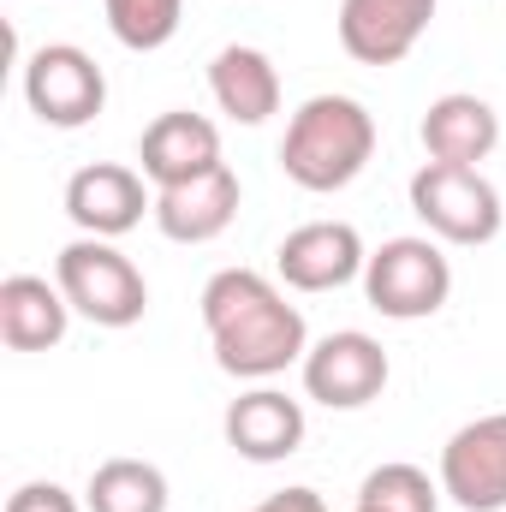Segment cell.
Listing matches in <instances>:
<instances>
[{"mask_svg":"<svg viewBox=\"0 0 506 512\" xmlns=\"http://www.w3.org/2000/svg\"><path fill=\"white\" fill-rule=\"evenodd\" d=\"M203 328L215 346V364L239 382H274L310 352L304 310L286 304V292L256 268H221L203 286Z\"/></svg>","mask_w":506,"mask_h":512,"instance_id":"obj_1","label":"cell"},{"mask_svg":"<svg viewBox=\"0 0 506 512\" xmlns=\"http://www.w3.org/2000/svg\"><path fill=\"white\" fill-rule=\"evenodd\" d=\"M376 155V114L358 96H310L280 137V173L298 191H346Z\"/></svg>","mask_w":506,"mask_h":512,"instance_id":"obj_2","label":"cell"},{"mask_svg":"<svg viewBox=\"0 0 506 512\" xmlns=\"http://www.w3.org/2000/svg\"><path fill=\"white\" fill-rule=\"evenodd\" d=\"M54 280L72 304V316L96 328H131L149 310V280L114 239H72L54 256Z\"/></svg>","mask_w":506,"mask_h":512,"instance_id":"obj_3","label":"cell"},{"mask_svg":"<svg viewBox=\"0 0 506 512\" xmlns=\"http://www.w3.org/2000/svg\"><path fill=\"white\" fill-rule=\"evenodd\" d=\"M364 298L387 322H423L453 298V262L447 251L423 233L405 239H381L370 262H364Z\"/></svg>","mask_w":506,"mask_h":512,"instance_id":"obj_4","label":"cell"},{"mask_svg":"<svg viewBox=\"0 0 506 512\" xmlns=\"http://www.w3.org/2000/svg\"><path fill=\"white\" fill-rule=\"evenodd\" d=\"M411 215L441 245H489L506 221V203H501V191L483 179V167L423 161L411 173Z\"/></svg>","mask_w":506,"mask_h":512,"instance_id":"obj_5","label":"cell"},{"mask_svg":"<svg viewBox=\"0 0 506 512\" xmlns=\"http://www.w3.org/2000/svg\"><path fill=\"white\" fill-rule=\"evenodd\" d=\"M24 102L42 126L78 131L108 108V78L78 42H42L36 54H24Z\"/></svg>","mask_w":506,"mask_h":512,"instance_id":"obj_6","label":"cell"},{"mask_svg":"<svg viewBox=\"0 0 506 512\" xmlns=\"http://www.w3.org/2000/svg\"><path fill=\"white\" fill-rule=\"evenodd\" d=\"M304 393L316 399V405H328V411H364L370 399H381V387H387V352H381L376 334H364V328H334V334H322L310 352H304Z\"/></svg>","mask_w":506,"mask_h":512,"instance_id":"obj_7","label":"cell"},{"mask_svg":"<svg viewBox=\"0 0 506 512\" xmlns=\"http://www.w3.org/2000/svg\"><path fill=\"white\" fill-rule=\"evenodd\" d=\"M441 495L465 512H506V411L471 417L441 447Z\"/></svg>","mask_w":506,"mask_h":512,"instance_id":"obj_8","label":"cell"},{"mask_svg":"<svg viewBox=\"0 0 506 512\" xmlns=\"http://www.w3.org/2000/svg\"><path fill=\"white\" fill-rule=\"evenodd\" d=\"M364 233L352 221H304L280 239L274 251V274L292 292H340L352 280H364Z\"/></svg>","mask_w":506,"mask_h":512,"instance_id":"obj_9","label":"cell"},{"mask_svg":"<svg viewBox=\"0 0 506 512\" xmlns=\"http://www.w3.org/2000/svg\"><path fill=\"white\" fill-rule=\"evenodd\" d=\"M66 215L84 239H126L143 215H155V197L137 167L90 161L66 179Z\"/></svg>","mask_w":506,"mask_h":512,"instance_id":"obj_10","label":"cell"},{"mask_svg":"<svg viewBox=\"0 0 506 512\" xmlns=\"http://www.w3.org/2000/svg\"><path fill=\"white\" fill-rule=\"evenodd\" d=\"M215 167H227V161H221V131H215V120H203V114H191V108L155 114V120L143 126V137H137V173H143L155 191L185 185V179H203V173H215Z\"/></svg>","mask_w":506,"mask_h":512,"instance_id":"obj_11","label":"cell"},{"mask_svg":"<svg viewBox=\"0 0 506 512\" xmlns=\"http://www.w3.org/2000/svg\"><path fill=\"white\" fill-rule=\"evenodd\" d=\"M435 6L441 0H340V48L358 66H399L435 24Z\"/></svg>","mask_w":506,"mask_h":512,"instance_id":"obj_12","label":"cell"},{"mask_svg":"<svg viewBox=\"0 0 506 512\" xmlns=\"http://www.w3.org/2000/svg\"><path fill=\"white\" fill-rule=\"evenodd\" d=\"M221 429H227V447H233L239 459H251V465H280V459H292V453L304 447V429H310V423H304V405H298L292 393L256 382L251 393H239V399L227 405Z\"/></svg>","mask_w":506,"mask_h":512,"instance_id":"obj_13","label":"cell"},{"mask_svg":"<svg viewBox=\"0 0 506 512\" xmlns=\"http://www.w3.org/2000/svg\"><path fill=\"white\" fill-rule=\"evenodd\" d=\"M239 197H245L239 191V173L233 167H215L203 179H185V185L155 191V227L173 245H209V239H221L239 221Z\"/></svg>","mask_w":506,"mask_h":512,"instance_id":"obj_14","label":"cell"},{"mask_svg":"<svg viewBox=\"0 0 506 512\" xmlns=\"http://www.w3.org/2000/svg\"><path fill=\"white\" fill-rule=\"evenodd\" d=\"M417 137H423L429 161L483 167V161L501 149V114H495L483 96H471V90H447V96H435V102L423 108Z\"/></svg>","mask_w":506,"mask_h":512,"instance_id":"obj_15","label":"cell"},{"mask_svg":"<svg viewBox=\"0 0 506 512\" xmlns=\"http://www.w3.org/2000/svg\"><path fill=\"white\" fill-rule=\"evenodd\" d=\"M72 328V304L60 280L42 274H6L0 280V340L12 352H54Z\"/></svg>","mask_w":506,"mask_h":512,"instance_id":"obj_16","label":"cell"},{"mask_svg":"<svg viewBox=\"0 0 506 512\" xmlns=\"http://www.w3.org/2000/svg\"><path fill=\"white\" fill-rule=\"evenodd\" d=\"M209 96L233 126H262L268 114H280V72L262 48L233 42L209 60Z\"/></svg>","mask_w":506,"mask_h":512,"instance_id":"obj_17","label":"cell"},{"mask_svg":"<svg viewBox=\"0 0 506 512\" xmlns=\"http://www.w3.org/2000/svg\"><path fill=\"white\" fill-rule=\"evenodd\" d=\"M90 512H167V477L149 459H102L84 489Z\"/></svg>","mask_w":506,"mask_h":512,"instance_id":"obj_18","label":"cell"},{"mask_svg":"<svg viewBox=\"0 0 506 512\" xmlns=\"http://www.w3.org/2000/svg\"><path fill=\"white\" fill-rule=\"evenodd\" d=\"M108 12V30L114 42L131 54H155L179 36V18H185V0H102Z\"/></svg>","mask_w":506,"mask_h":512,"instance_id":"obj_19","label":"cell"},{"mask_svg":"<svg viewBox=\"0 0 506 512\" xmlns=\"http://www.w3.org/2000/svg\"><path fill=\"white\" fill-rule=\"evenodd\" d=\"M358 507L364 512H441V483H429L423 465H376L364 483H358Z\"/></svg>","mask_w":506,"mask_h":512,"instance_id":"obj_20","label":"cell"},{"mask_svg":"<svg viewBox=\"0 0 506 512\" xmlns=\"http://www.w3.org/2000/svg\"><path fill=\"white\" fill-rule=\"evenodd\" d=\"M6 512H90V507H78V495L60 489V483H24V489L6 495Z\"/></svg>","mask_w":506,"mask_h":512,"instance_id":"obj_21","label":"cell"},{"mask_svg":"<svg viewBox=\"0 0 506 512\" xmlns=\"http://www.w3.org/2000/svg\"><path fill=\"white\" fill-rule=\"evenodd\" d=\"M251 512H328V501L316 495V489H280V495H268V501H256Z\"/></svg>","mask_w":506,"mask_h":512,"instance_id":"obj_22","label":"cell"},{"mask_svg":"<svg viewBox=\"0 0 506 512\" xmlns=\"http://www.w3.org/2000/svg\"><path fill=\"white\" fill-rule=\"evenodd\" d=\"M352 512H364V507H352Z\"/></svg>","mask_w":506,"mask_h":512,"instance_id":"obj_23","label":"cell"}]
</instances>
